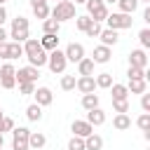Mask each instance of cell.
<instances>
[{
    "mask_svg": "<svg viewBox=\"0 0 150 150\" xmlns=\"http://www.w3.org/2000/svg\"><path fill=\"white\" fill-rule=\"evenodd\" d=\"M56 2H61V0H56Z\"/></svg>",
    "mask_w": 150,
    "mask_h": 150,
    "instance_id": "obj_57",
    "label": "cell"
},
{
    "mask_svg": "<svg viewBox=\"0 0 150 150\" xmlns=\"http://www.w3.org/2000/svg\"><path fill=\"white\" fill-rule=\"evenodd\" d=\"M66 66H68V59H66L63 49H54V52H49L47 68H49L54 75H63V73H66Z\"/></svg>",
    "mask_w": 150,
    "mask_h": 150,
    "instance_id": "obj_4",
    "label": "cell"
},
{
    "mask_svg": "<svg viewBox=\"0 0 150 150\" xmlns=\"http://www.w3.org/2000/svg\"><path fill=\"white\" fill-rule=\"evenodd\" d=\"M7 38H9V33H7V30L0 26V42H7Z\"/></svg>",
    "mask_w": 150,
    "mask_h": 150,
    "instance_id": "obj_46",
    "label": "cell"
},
{
    "mask_svg": "<svg viewBox=\"0 0 150 150\" xmlns=\"http://www.w3.org/2000/svg\"><path fill=\"white\" fill-rule=\"evenodd\" d=\"M148 150H150V145H148Z\"/></svg>",
    "mask_w": 150,
    "mask_h": 150,
    "instance_id": "obj_56",
    "label": "cell"
},
{
    "mask_svg": "<svg viewBox=\"0 0 150 150\" xmlns=\"http://www.w3.org/2000/svg\"><path fill=\"white\" fill-rule=\"evenodd\" d=\"M103 2H117V0H103Z\"/></svg>",
    "mask_w": 150,
    "mask_h": 150,
    "instance_id": "obj_53",
    "label": "cell"
},
{
    "mask_svg": "<svg viewBox=\"0 0 150 150\" xmlns=\"http://www.w3.org/2000/svg\"><path fill=\"white\" fill-rule=\"evenodd\" d=\"M110 96H112V101H129V89H127V84H112L110 87Z\"/></svg>",
    "mask_w": 150,
    "mask_h": 150,
    "instance_id": "obj_19",
    "label": "cell"
},
{
    "mask_svg": "<svg viewBox=\"0 0 150 150\" xmlns=\"http://www.w3.org/2000/svg\"><path fill=\"white\" fill-rule=\"evenodd\" d=\"M0 59L9 61V42H0Z\"/></svg>",
    "mask_w": 150,
    "mask_h": 150,
    "instance_id": "obj_43",
    "label": "cell"
},
{
    "mask_svg": "<svg viewBox=\"0 0 150 150\" xmlns=\"http://www.w3.org/2000/svg\"><path fill=\"white\" fill-rule=\"evenodd\" d=\"M26 117H28V122H40L42 120V108L38 103H30L26 108Z\"/></svg>",
    "mask_w": 150,
    "mask_h": 150,
    "instance_id": "obj_28",
    "label": "cell"
},
{
    "mask_svg": "<svg viewBox=\"0 0 150 150\" xmlns=\"http://www.w3.org/2000/svg\"><path fill=\"white\" fill-rule=\"evenodd\" d=\"M84 2H87V0H75V5H84Z\"/></svg>",
    "mask_w": 150,
    "mask_h": 150,
    "instance_id": "obj_52",
    "label": "cell"
},
{
    "mask_svg": "<svg viewBox=\"0 0 150 150\" xmlns=\"http://www.w3.org/2000/svg\"><path fill=\"white\" fill-rule=\"evenodd\" d=\"M2 145H5V138H2V134H0V150H2Z\"/></svg>",
    "mask_w": 150,
    "mask_h": 150,
    "instance_id": "obj_51",
    "label": "cell"
},
{
    "mask_svg": "<svg viewBox=\"0 0 150 150\" xmlns=\"http://www.w3.org/2000/svg\"><path fill=\"white\" fill-rule=\"evenodd\" d=\"M94 80H96V89H110L115 84L112 73H98V75H94Z\"/></svg>",
    "mask_w": 150,
    "mask_h": 150,
    "instance_id": "obj_22",
    "label": "cell"
},
{
    "mask_svg": "<svg viewBox=\"0 0 150 150\" xmlns=\"http://www.w3.org/2000/svg\"><path fill=\"white\" fill-rule=\"evenodd\" d=\"M101 30H103V26H101L98 21H91V26L84 30V35H87V38H98V35H101Z\"/></svg>",
    "mask_w": 150,
    "mask_h": 150,
    "instance_id": "obj_36",
    "label": "cell"
},
{
    "mask_svg": "<svg viewBox=\"0 0 150 150\" xmlns=\"http://www.w3.org/2000/svg\"><path fill=\"white\" fill-rule=\"evenodd\" d=\"M2 120H5V112L0 110V134H2Z\"/></svg>",
    "mask_w": 150,
    "mask_h": 150,
    "instance_id": "obj_50",
    "label": "cell"
},
{
    "mask_svg": "<svg viewBox=\"0 0 150 150\" xmlns=\"http://www.w3.org/2000/svg\"><path fill=\"white\" fill-rule=\"evenodd\" d=\"M84 148L87 150H103V138L98 134H91V136L84 138Z\"/></svg>",
    "mask_w": 150,
    "mask_h": 150,
    "instance_id": "obj_24",
    "label": "cell"
},
{
    "mask_svg": "<svg viewBox=\"0 0 150 150\" xmlns=\"http://www.w3.org/2000/svg\"><path fill=\"white\" fill-rule=\"evenodd\" d=\"M23 56V45L21 42H9V61H16Z\"/></svg>",
    "mask_w": 150,
    "mask_h": 150,
    "instance_id": "obj_32",
    "label": "cell"
},
{
    "mask_svg": "<svg viewBox=\"0 0 150 150\" xmlns=\"http://www.w3.org/2000/svg\"><path fill=\"white\" fill-rule=\"evenodd\" d=\"M28 145H30V150H42V148L47 145V136H45L42 131H30Z\"/></svg>",
    "mask_w": 150,
    "mask_h": 150,
    "instance_id": "obj_18",
    "label": "cell"
},
{
    "mask_svg": "<svg viewBox=\"0 0 150 150\" xmlns=\"http://www.w3.org/2000/svg\"><path fill=\"white\" fill-rule=\"evenodd\" d=\"M0 87L2 89H14L16 87V68L12 63H2V68H0Z\"/></svg>",
    "mask_w": 150,
    "mask_h": 150,
    "instance_id": "obj_8",
    "label": "cell"
},
{
    "mask_svg": "<svg viewBox=\"0 0 150 150\" xmlns=\"http://www.w3.org/2000/svg\"><path fill=\"white\" fill-rule=\"evenodd\" d=\"M87 122H89L91 127H101V124H105V110H101V108L87 110Z\"/></svg>",
    "mask_w": 150,
    "mask_h": 150,
    "instance_id": "obj_17",
    "label": "cell"
},
{
    "mask_svg": "<svg viewBox=\"0 0 150 150\" xmlns=\"http://www.w3.org/2000/svg\"><path fill=\"white\" fill-rule=\"evenodd\" d=\"M143 21H145V26H150V5L143 9Z\"/></svg>",
    "mask_w": 150,
    "mask_h": 150,
    "instance_id": "obj_45",
    "label": "cell"
},
{
    "mask_svg": "<svg viewBox=\"0 0 150 150\" xmlns=\"http://www.w3.org/2000/svg\"><path fill=\"white\" fill-rule=\"evenodd\" d=\"M143 80H145V82L150 84V68H145V75H143Z\"/></svg>",
    "mask_w": 150,
    "mask_h": 150,
    "instance_id": "obj_48",
    "label": "cell"
},
{
    "mask_svg": "<svg viewBox=\"0 0 150 150\" xmlns=\"http://www.w3.org/2000/svg\"><path fill=\"white\" fill-rule=\"evenodd\" d=\"M75 89H77L82 96H84V94H94V91H96V80H94V75H80Z\"/></svg>",
    "mask_w": 150,
    "mask_h": 150,
    "instance_id": "obj_11",
    "label": "cell"
},
{
    "mask_svg": "<svg viewBox=\"0 0 150 150\" xmlns=\"http://www.w3.org/2000/svg\"><path fill=\"white\" fill-rule=\"evenodd\" d=\"M112 127H115L117 131H127V129L131 127V117H129L127 112H117V115L112 117Z\"/></svg>",
    "mask_w": 150,
    "mask_h": 150,
    "instance_id": "obj_20",
    "label": "cell"
},
{
    "mask_svg": "<svg viewBox=\"0 0 150 150\" xmlns=\"http://www.w3.org/2000/svg\"><path fill=\"white\" fill-rule=\"evenodd\" d=\"M127 89H129V94H145L148 82H145V80H129Z\"/></svg>",
    "mask_w": 150,
    "mask_h": 150,
    "instance_id": "obj_27",
    "label": "cell"
},
{
    "mask_svg": "<svg viewBox=\"0 0 150 150\" xmlns=\"http://www.w3.org/2000/svg\"><path fill=\"white\" fill-rule=\"evenodd\" d=\"M33 91H35V82H19V94L28 96V94H33Z\"/></svg>",
    "mask_w": 150,
    "mask_h": 150,
    "instance_id": "obj_39",
    "label": "cell"
},
{
    "mask_svg": "<svg viewBox=\"0 0 150 150\" xmlns=\"http://www.w3.org/2000/svg\"><path fill=\"white\" fill-rule=\"evenodd\" d=\"M138 42H141V49H150V26L138 30Z\"/></svg>",
    "mask_w": 150,
    "mask_h": 150,
    "instance_id": "obj_34",
    "label": "cell"
},
{
    "mask_svg": "<svg viewBox=\"0 0 150 150\" xmlns=\"http://www.w3.org/2000/svg\"><path fill=\"white\" fill-rule=\"evenodd\" d=\"M141 108H143V112H150V94L148 91L141 94Z\"/></svg>",
    "mask_w": 150,
    "mask_h": 150,
    "instance_id": "obj_41",
    "label": "cell"
},
{
    "mask_svg": "<svg viewBox=\"0 0 150 150\" xmlns=\"http://www.w3.org/2000/svg\"><path fill=\"white\" fill-rule=\"evenodd\" d=\"M138 0H117V7H120V12L122 14H134L136 9H138Z\"/></svg>",
    "mask_w": 150,
    "mask_h": 150,
    "instance_id": "obj_25",
    "label": "cell"
},
{
    "mask_svg": "<svg viewBox=\"0 0 150 150\" xmlns=\"http://www.w3.org/2000/svg\"><path fill=\"white\" fill-rule=\"evenodd\" d=\"M98 38H101V45H105V47H112V45L120 42V33L112 30V28H103Z\"/></svg>",
    "mask_w": 150,
    "mask_h": 150,
    "instance_id": "obj_16",
    "label": "cell"
},
{
    "mask_svg": "<svg viewBox=\"0 0 150 150\" xmlns=\"http://www.w3.org/2000/svg\"><path fill=\"white\" fill-rule=\"evenodd\" d=\"M63 54H66V59H68L70 63H80V61L84 59V47H82L80 42H70V45L63 49Z\"/></svg>",
    "mask_w": 150,
    "mask_h": 150,
    "instance_id": "obj_10",
    "label": "cell"
},
{
    "mask_svg": "<svg viewBox=\"0 0 150 150\" xmlns=\"http://www.w3.org/2000/svg\"><path fill=\"white\" fill-rule=\"evenodd\" d=\"M5 2H7V0H0V5H5Z\"/></svg>",
    "mask_w": 150,
    "mask_h": 150,
    "instance_id": "obj_55",
    "label": "cell"
},
{
    "mask_svg": "<svg viewBox=\"0 0 150 150\" xmlns=\"http://www.w3.org/2000/svg\"><path fill=\"white\" fill-rule=\"evenodd\" d=\"M30 9H33L35 19H42V21H45V19H49V12H52L47 2H40V5H35V7H30Z\"/></svg>",
    "mask_w": 150,
    "mask_h": 150,
    "instance_id": "obj_29",
    "label": "cell"
},
{
    "mask_svg": "<svg viewBox=\"0 0 150 150\" xmlns=\"http://www.w3.org/2000/svg\"><path fill=\"white\" fill-rule=\"evenodd\" d=\"M105 23H108V28H112V30H124V28H131V23H134V19H131V14H122V12H112V14H108V19H105Z\"/></svg>",
    "mask_w": 150,
    "mask_h": 150,
    "instance_id": "obj_5",
    "label": "cell"
},
{
    "mask_svg": "<svg viewBox=\"0 0 150 150\" xmlns=\"http://www.w3.org/2000/svg\"><path fill=\"white\" fill-rule=\"evenodd\" d=\"M94 66H96V63L84 56V59L77 63V75H94Z\"/></svg>",
    "mask_w": 150,
    "mask_h": 150,
    "instance_id": "obj_26",
    "label": "cell"
},
{
    "mask_svg": "<svg viewBox=\"0 0 150 150\" xmlns=\"http://www.w3.org/2000/svg\"><path fill=\"white\" fill-rule=\"evenodd\" d=\"M42 30H45V35H59L61 23H59V21H54V19L49 16V19H45V21H42Z\"/></svg>",
    "mask_w": 150,
    "mask_h": 150,
    "instance_id": "obj_23",
    "label": "cell"
},
{
    "mask_svg": "<svg viewBox=\"0 0 150 150\" xmlns=\"http://www.w3.org/2000/svg\"><path fill=\"white\" fill-rule=\"evenodd\" d=\"M138 2H150V0H138Z\"/></svg>",
    "mask_w": 150,
    "mask_h": 150,
    "instance_id": "obj_54",
    "label": "cell"
},
{
    "mask_svg": "<svg viewBox=\"0 0 150 150\" xmlns=\"http://www.w3.org/2000/svg\"><path fill=\"white\" fill-rule=\"evenodd\" d=\"M7 21V9H5V5H0V26Z\"/></svg>",
    "mask_w": 150,
    "mask_h": 150,
    "instance_id": "obj_44",
    "label": "cell"
},
{
    "mask_svg": "<svg viewBox=\"0 0 150 150\" xmlns=\"http://www.w3.org/2000/svg\"><path fill=\"white\" fill-rule=\"evenodd\" d=\"M40 45H42V49L49 54V52L59 49V35H42V38H40Z\"/></svg>",
    "mask_w": 150,
    "mask_h": 150,
    "instance_id": "obj_21",
    "label": "cell"
},
{
    "mask_svg": "<svg viewBox=\"0 0 150 150\" xmlns=\"http://www.w3.org/2000/svg\"><path fill=\"white\" fill-rule=\"evenodd\" d=\"M87 5V14L91 16V21H105L108 19V7H105V2L103 0H87L84 2Z\"/></svg>",
    "mask_w": 150,
    "mask_h": 150,
    "instance_id": "obj_6",
    "label": "cell"
},
{
    "mask_svg": "<svg viewBox=\"0 0 150 150\" xmlns=\"http://www.w3.org/2000/svg\"><path fill=\"white\" fill-rule=\"evenodd\" d=\"M14 127H16V124H14L12 117H5V120H2V134H5V131H14Z\"/></svg>",
    "mask_w": 150,
    "mask_h": 150,
    "instance_id": "obj_42",
    "label": "cell"
},
{
    "mask_svg": "<svg viewBox=\"0 0 150 150\" xmlns=\"http://www.w3.org/2000/svg\"><path fill=\"white\" fill-rule=\"evenodd\" d=\"M28 138H30V129L28 127H14V131H12V148L14 150H30Z\"/></svg>",
    "mask_w": 150,
    "mask_h": 150,
    "instance_id": "obj_7",
    "label": "cell"
},
{
    "mask_svg": "<svg viewBox=\"0 0 150 150\" xmlns=\"http://www.w3.org/2000/svg\"><path fill=\"white\" fill-rule=\"evenodd\" d=\"M49 16H52L54 21H59V23H63V21H68V19H75V16H77V14H75V2H73V0H61V2H56V5L52 7Z\"/></svg>",
    "mask_w": 150,
    "mask_h": 150,
    "instance_id": "obj_3",
    "label": "cell"
},
{
    "mask_svg": "<svg viewBox=\"0 0 150 150\" xmlns=\"http://www.w3.org/2000/svg\"><path fill=\"white\" fill-rule=\"evenodd\" d=\"M136 127H138L141 131H148V129H150V112H141V115L136 117Z\"/></svg>",
    "mask_w": 150,
    "mask_h": 150,
    "instance_id": "obj_35",
    "label": "cell"
},
{
    "mask_svg": "<svg viewBox=\"0 0 150 150\" xmlns=\"http://www.w3.org/2000/svg\"><path fill=\"white\" fill-rule=\"evenodd\" d=\"M30 23H28V19L26 16H16V19H12V28H9V38H12V42H26V40H30Z\"/></svg>",
    "mask_w": 150,
    "mask_h": 150,
    "instance_id": "obj_2",
    "label": "cell"
},
{
    "mask_svg": "<svg viewBox=\"0 0 150 150\" xmlns=\"http://www.w3.org/2000/svg\"><path fill=\"white\" fill-rule=\"evenodd\" d=\"M143 75H145L143 68H134V66L127 68V77H129V80H143Z\"/></svg>",
    "mask_w": 150,
    "mask_h": 150,
    "instance_id": "obj_38",
    "label": "cell"
},
{
    "mask_svg": "<svg viewBox=\"0 0 150 150\" xmlns=\"http://www.w3.org/2000/svg\"><path fill=\"white\" fill-rule=\"evenodd\" d=\"M75 26H77V30L84 33V30L91 26V16H89V14H77V16H75Z\"/></svg>",
    "mask_w": 150,
    "mask_h": 150,
    "instance_id": "obj_31",
    "label": "cell"
},
{
    "mask_svg": "<svg viewBox=\"0 0 150 150\" xmlns=\"http://www.w3.org/2000/svg\"><path fill=\"white\" fill-rule=\"evenodd\" d=\"M143 138H145V141L150 143V129H148V131H143Z\"/></svg>",
    "mask_w": 150,
    "mask_h": 150,
    "instance_id": "obj_49",
    "label": "cell"
},
{
    "mask_svg": "<svg viewBox=\"0 0 150 150\" xmlns=\"http://www.w3.org/2000/svg\"><path fill=\"white\" fill-rule=\"evenodd\" d=\"M110 56H112V49H110V47H105V45H98V47H94L91 61H94V63H108V61H110Z\"/></svg>",
    "mask_w": 150,
    "mask_h": 150,
    "instance_id": "obj_15",
    "label": "cell"
},
{
    "mask_svg": "<svg viewBox=\"0 0 150 150\" xmlns=\"http://www.w3.org/2000/svg\"><path fill=\"white\" fill-rule=\"evenodd\" d=\"M115 112H129V101H112Z\"/></svg>",
    "mask_w": 150,
    "mask_h": 150,
    "instance_id": "obj_40",
    "label": "cell"
},
{
    "mask_svg": "<svg viewBox=\"0 0 150 150\" xmlns=\"http://www.w3.org/2000/svg\"><path fill=\"white\" fill-rule=\"evenodd\" d=\"M23 56L28 59V66H35V68L47 66V59H49V54L42 49L40 40H35V38H30V40L23 42Z\"/></svg>",
    "mask_w": 150,
    "mask_h": 150,
    "instance_id": "obj_1",
    "label": "cell"
},
{
    "mask_svg": "<svg viewBox=\"0 0 150 150\" xmlns=\"http://www.w3.org/2000/svg\"><path fill=\"white\" fill-rule=\"evenodd\" d=\"M66 150H87V148H84V138L73 136V138L68 141V148H66Z\"/></svg>",
    "mask_w": 150,
    "mask_h": 150,
    "instance_id": "obj_37",
    "label": "cell"
},
{
    "mask_svg": "<svg viewBox=\"0 0 150 150\" xmlns=\"http://www.w3.org/2000/svg\"><path fill=\"white\" fill-rule=\"evenodd\" d=\"M77 84V77L75 75H61V89L63 91H73Z\"/></svg>",
    "mask_w": 150,
    "mask_h": 150,
    "instance_id": "obj_33",
    "label": "cell"
},
{
    "mask_svg": "<svg viewBox=\"0 0 150 150\" xmlns=\"http://www.w3.org/2000/svg\"><path fill=\"white\" fill-rule=\"evenodd\" d=\"M148 54H145V49H131L129 52V66H134V68H148Z\"/></svg>",
    "mask_w": 150,
    "mask_h": 150,
    "instance_id": "obj_14",
    "label": "cell"
},
{
    "mask_svg": "<svg viewBox=\"0 0 150 150\" xmlns=\"http://www.w3.org/2000/svg\"><path fill=\"white\" fill-rule=\"evenodd\" d=\"M33 96H35V103H38L40 108H47V105H52V101H54V94H52L49 87H35Z\"/></svg>",
    "mask_w": 150,
    "mask_h": 150,
    "instance_id": "obj_12",
    "label": "cell"
},
{
    "mask_svg": "<svg viewBox=\"0 0 150 150\" xmlns=\"http://www.w3.org/2000/svg\"><path fill=\"white\" fill-rule=\"evenodd\" d=\"M82 108H84V110L98 108V94H84V96H82Z\"/></svg>",
    "mask_w": 150,
    "mask_h": 150,
    "instance_id": "obj_30",
    "label": "cell"
},
{
    "mask_svg": "<svg viewBox=\"0 0 150 150\" xmlns=\"http://www.w3.org/2000/svg\"><path fill=\"white\" fill-rule=\"evenodd\" d=\"M70 131H73V136L87 138V136H91V134H94V127H91L87 120H73V124H70Z\"/></svg>",
    "mask_w": 150,
    "mask_h": 150,
    "instance_id": "obj_13",
    "label": "cell"
},
{
    "mask_svg": "<svg viewBox=\"0 0 150 150\" xmlns=\"http://www.w3.org/2000/svg\"><path fill=\"white\" fill-rule=\"evenodd\" d=\"M30 2V7H35V5H40V2H49V0H28Z\"/></svg>",
    "mask_w": 150,
    "mask_h": 150,
    "instance_id": "obj_47",
    "label": "cell"
},
{
    "mask_svg": "<svg viewBox=\"0 0 150 150\" xmlns=\"http://www.w3.org/2000/svg\"><path fill=\"white\" fill-rule=\"evenodd\" d=\"M38 77H40V68H35V66H23L16 70V84L19 82H38Z\"/></svg>",
    "mask_w": 150,
    "mask_h": 150,
    "instance_id": "obj_9",
    "label": "cell"
}]
</instances>
